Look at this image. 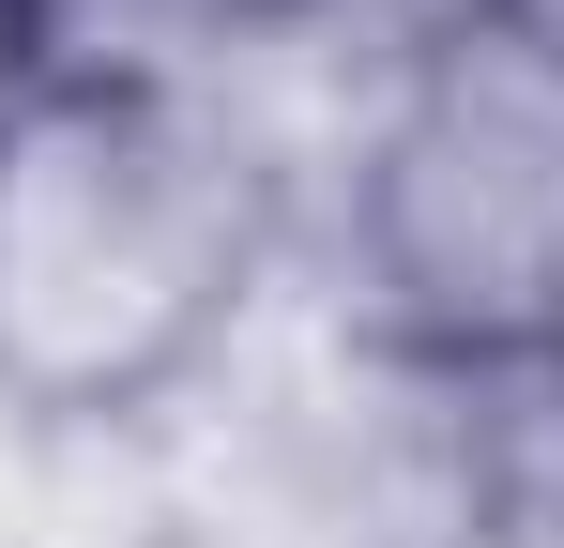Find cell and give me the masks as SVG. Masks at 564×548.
<instances>
[{"label": "cell", "mask_w": 564, "mask_h": 548, "mask_svg": "<svg viewBox=\"0 0 564 548\" xmlns=\"http://www.w3.org/2000/svg\"><path fill=\"white\" fill-rule=\"evenodd\" d=\"M275 244V168L214 77L46 62L0 107V396L77 427L169 396Z\"/></svg>", "instance_id": "6da1fadb"}, {"label": "cell", "mask_w": 564, "mask_h": 548, "mask_svg": "<svg viewBox=\"0 0 564 548\" xmlns=\"http://www.w3.org/2000/svg\"><path fill=\"white\" fill-rule=\"evenodd\" d=\"M351 260L412 365L564 351V46L488 15L397 62L351 153Z\"/></svg>", "instance_id": "7a4b0ae2"}, {"label": "cell", "mask_w": 564, "mask_h": 548, "mask_svg": "<svg viewBox=\"0 0 564 548\" xmlns=\"http://www.w3.org/2000/svg\"><path fill=\"white\" fill-rule=\"evenodd\" d=\"M488 15H519V0H275V31H321V46H351V62H427V46H458Z\"/></svg>", "instance_id": "3957f363"}, {"label": "cell", "mask_w": 564, "mask_h": 548, "mask_svg": "<svg viewBox=\"0 0 564 548\" xmlns=\"http://www.w3.org/2000/svg\"><path fill=\"white\" fill-rule=\"evenodd\" d=\"M31 77H46V15H31V0H0V107H15Z\"/></svg>", "instance_id": "277c9868"}, {"label": "cell", "mask_w": 564, "mask_h": 548, "mask_svg": "<svg viewBox=\"0 0 564 548\" xmlns=\"http://www.w3.org/2000/svg\"><path fill=\"white\" fill-rule=\"evenodd\" d=\"M31 15H46V0H31Z\"/></svg>", "instance_id": "5b68a950"}]
</instances>
